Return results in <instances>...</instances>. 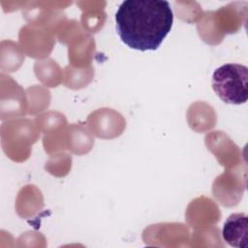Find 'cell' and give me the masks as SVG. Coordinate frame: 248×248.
<instances>
[{
  "mask_svg": "<svg viewBox=\"0 0 248 248\" xmlns=\"http://www.w3.org/2000/svg\"><path fill=\"white\" fill-rule=\"evenodd\" d=\"M214 136L218 140L217 141L222 146V148L208 146V149H210L215 154L220 164L226 167L237 164L240 158V151L238 147L231 140L227 135L221 133V131L214 133Z\"/></svg>",
  "mask_w": 248,
  "mask_h": 248,
  "instance_id": "7",
  "label": "cell"
},
{
  "mask_svg": "<svg viewBox=\"0 0 248 248\" xmlns=\"http://www.w3.org/2000/svg\"><path fill=\"white\" fill-rule=\"evenodd\" d=\"M246 173L226 171L217 177L213 183L214 197L226 206L236 205L242 198L246 185Z\"/></svg>",
  "mask_w": 248,
  "mask_h": 248,
  "instance_id": "4",
  "label": "cell"
},
{
  "mask_svg": "<svg viewBox=\"0 0 248 248\" xmlns=\"http://www.w3.org/2000/svg\"><path fill=\"white\" fill-rule=\"evenodd\" d=\"M222 235L224 240L232 247H248V219L245 213L231 214L224 223Z\"/></svg>",
  "mask_w": 248,
  "mask_h": 248,
  "instance_id": "6",
  "label": "cell"
},
{
  "mask_svg": "<svg viewBox=\"0 0 248 248\" xmlns=\"http://www.w3.org/2000/svg\"><path fill=\"white\" fill-rule=\"evenodd\" d=\"M248 68L245 65L228 63L217 68L212 75V88L225 103L241 105L247 102Z\"/></svg>",
  "mask_w": 248,
  "mask_h": 248,
  "instance_id": "3",
  "label": "cell"
},
{
  "mask_svg": "<svg viewBox=\"0 0 248 248\" xmlns=\"http://www.w3.org/2000/svg\"><path fill=\"white\" fill-rule=\"evenodd\" d=\"M247 2H233L225 7H221L216 12H206L202 16V19L198 23V29L201 37L208 30L209 32L202 38L206 43L218 44L223 37L220 32L235 33L246 22Z\"/></svg>",
  "mask_w": 248,
  "mask_h": 248,
  "instance_id": "2",
  "label": "cell"
},
{
  "mask_svg": "<svg viewBox=\"0 0 248 248\" xmlns=\"http://www.w3.org/2000/svg\"><path fill=\"white\" fill-rule=\"evenodd\" d=\"M68 137V148L79 155L88 152L94 143V140L90 134L80 126H71L69 129Z\"/></svg>",
  "mask_w": 248,
  "mask_h": 248,
  "instance_id": "8",
  "label": "cell"
},
{
  "mask_svg": "<svg viewBox=\"0 0 248 248\" xmlns=\"http://www.w3.org/2000/svg\"><path fill=\"white\" fill-rule=\"evenodd\" d=\"M173 15L164 0H126L115 14L121 41L140 51L157 49L171 29Z\"/></svg>",
  "mask_w": 248,
  "mask_h": 248,
  "instance_id": "1",
  "label": "cell"
},
{
  "mask_svg": "<svg viewBox=\"0 0 248 248\" xmlns=\"http://www.w3.org/2000/svg\"><path fill=\"white\" fill-rule=\"evenodd\" d=\"M87 122L93 133L103 139L115 138L125 129V120L122 115L109 108H102L92 112Z\"/></svg>",
  "mask_w": 248,
  "mask_h": 248,
  "instance_id": "5",
  "label": "cell"
}]
</instances>
